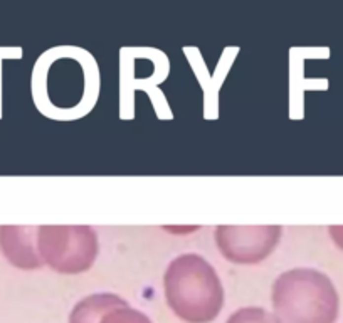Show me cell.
<instances>
[{
    "mask_svg": "<svg viewBox=\"0 0 343 323\" xmlns=\"http://www.w3.org/2000/svg\"><path fill=\"white\" fill-rule=\"evenodd\" d=\"M37 251L44 264L54 271L79 275L95 264L100 243L89 226H40Z\"/></svg>",
    "mask_w": 343,
    "mask_h": 323,
    "instance_id": "3",
    "label": "cell"
},
{
    "mask_svg": "<svg viewBox=\"0 0 343 323\" xmlns=\"http://www.w3.org/2000/svg\"><path fill=\"white\" fill-rule=\"evenodd\" d=\"M0 251L15 268L37 269L44 264L37 251V227L0 226Z\"/></svg>",
    "mask_w": 343,
    "mask_h": 323,
    "instance_id": "5",
    "label": "cell"
},
{
    "mask_svg": "<svg viewBox=\"0 0 343 323\" xmlns=\"http://www.w3.org/2000/svg\"><path fill=\"white\" fill-rule=\"evenodd\" d=\"M271 298L277 323H335L338 318L337 288L316 269L296 268L279 275Z\"/></svg>",
    "mask_w": 343,
    "mask_h": 323,
    "instance_id": "2",
    "label": "cell"
},
{
    "mask_svg": "<svg viewBox=\"0 0 343 323\" xmlns=\"http://www.w3.org/2000/svg\"><path fill=\"white\" fill-rule=\"evenodd\" d=\"M226 323H277L276 317L273 313L266 312L264 308H240L236 313L229 317Z\"/></svg>",
    "mask_w": 343,
    "mask_h": 323,
    "instance_id": "7",
    "label": "cell"
},
{
    "mask_svg": "<svg viewBox=\"0 0 343 323\" xmlns=\"http://www.w3.org/2000/svg\"><path fill=\"white\" fill-rule=\"evenodd\" d=\"M100 323H152V320L138 310L121 306V308H114L106 313Z\"/></svg>",
    "mask_w": 343,
    "mask_h": 323,
    "instance_id": "8",
    "label": "cell"
},
{
    "mask_svg": "<svg viewBox=\"0 0 343 323\" xmlns=\"http://www.w3.org/2000/svg\"><path fill=\"white\" fill-rule=\"evenodd\" d=\"M121 306H128V303L113 293L89 295L76 303L69 315V323H100L106 313Z\"/></svg>",
    "mask_w": 343,
    "mask_h": 323,
    "instance_id": "6",
    "label": "cell"
},
{
    "mask_svg": "<svg viewBox=\"0 0 343 323\" xmlns=\"http://www.w3.org/2000/svg\"><path fill=\"white\" fill-rule=\"evenodd\" d=\"M169 308L185 323H210L224 306V288L209 261L199 254L177 256L163 276Z\"/></svg>",
    "mask_w": 343,
    "mask_h": 323,
    "instance_id": "1",
    "label": "cell"
},
{
    "mask_svg": "<svg viewBox=\"0 0 343 323\" xmlns=\"http://www.w3.org/2000/svg\"><path fill=\"white\" fill-rule=\"evenodd\" d=\"M279 226H219L215 243L220 254L236 264H257L276 249Z\"/></svg>",
    "mask_w": 343,
    "mask_h": 323,
    "instance_id": "4",
    "label": "cell"
},
{
    "mask_svg": "<svg viewBox=\"0 0 343 323\" xmlns=\"http://www.w3.org/2000/svg\"><path fill=\"white\" fill-rule=\"evenodd\" d=\"M328 232H330V238L333 239V243L340 249H343V226H330Z\"/></svg>",
    "mask_w": 343,
    "mask_h": 323,
    "instance_id": "9",
    "label": "cell"
}]
</instances>
